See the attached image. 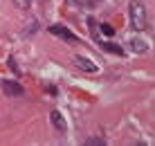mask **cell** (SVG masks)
Returning a JSON list of instances; mask_svg holds the SVG:
<instances>
[{
  "label": "cell",
  "mask_w": 155,
  "mask_h": 146,
  "mask_svg": "<svg viewBox=\"0 0 155 146\" xmlns=\"http://www.w3.org/2000/svg\"><path fill=\"white\" fill-rule=\"evenodd\" d=\"M128 12H130V23L137 32H142L146 27V7H144L142 0H130L128 5Z\"/></svg>",
  "instance_id": "1"
},
{
  "label": "cell",
  "mask_w": 155,
  "mask_h": 146,
  "mask_svg": "<svg viewBox=\"0 0 155 146\" xmlns=\"http://www.w3.org/2000/svg\"><path fill=\"white\" fill-rule=\"evenodd\" d=\"M50 34H54V36H58V38H63L65 43H79V38L72 34L70 29H68L65 25H52V27H50Z\"/></svg>",
  "instance_id": "2"
},
{
  "label": "cell",
  "mask_w": 155,
  "mask_h": 146,
  "mask_svg": "<svg viewBox=\"0 0 155 146\" xmlns=\"http://www.w3.org/2000/svg\"><path fill=\"white\" fill-rule=\"evenodd\" d=\"M74 65L81 70V72H88V74H97L99 72V65L94 61H90V58H85V56H74Z\"/></svg>",
  "instance_id": "3"
},
{
  "label": "cell",
  "mask_w": 155,
  "mask_h": 146,
  "mask_svg": "<svg viewBox=\"0 0 155 146\" xmlns=\"http://www.w3.org/2000/svg\"><path fill=\"white\" fill-rule=\"evenodd\" d=\"M0 85H2L5 95H9V97H20V95H25V88L18 83V81H9V79H5V81H0Z\"/></svg>",
  "instance_id": "4"
},
{
  "label": "cell",
  "mask_w": 155,
  "mask_h": 146,
  "mask_svg": "<svg viewBox=\"0 0 155 146\" xmlns=\"http://www.w3.org/2000/svg\"><path fill=\"white\" fill-rule=\"evenodd\" d=\"M128 50L133 54H146L148 52V43L144 38H130L128 41Z\"/></svg>",
  "instance_id": "5"
},
{
  "label": "cell",
  "mask_w": 155,
  "mask_h": 146,
  "mask_svg": "<svg viewBox=\"0 0 155 146\" xmlns=\"http://www.w3.org/2000/svg\"><path fill=\"white\" fill-rule=\"evenodd\" d=\"M50 121H52V126H54L58 133H65L68 131V124H65V119H63V115L58 110H52L50 112Z\"/></svg>",
  "instance_id": "6"
},
{
  "label": "cell",
  "mask_w": 155,
  "mask_h": 146,
  "mask_svg": "<svg viewBox=\"0 0 155 146\" xmlns=\"http://www.w3.org/2000/svg\"><path fill=\"white\" fill-rule=\"evenodd\" d=\"M104 50H106V52H113V54H117V56H121V54H124V50H121L119 45H115V43H104Z\"/></svg>",
  "instance_id": "7"
},
{
  "label": "cell",
  "mask_w": 155,
  "mask_h": 146,
  "mask_svg": "<svg viewBox=\"0 0 155 146\" xmlns=\"http://www.w3.org/2000/svg\"><path fill=\"white\" fill-rule=\"evenodd\" d=\"M85 144H88V146H104L106 142L101 137H88V139H85Z\"/></svg>",
  "instance_id": "8"
},
{
  "label": "cell",
  "mask_w": 155,
  "mask_h": 146,
  "mask_svg": "<svg viewBox=\"0 0 155 146\" xmlns=\"http://www.w3.org/2000/svg\"><path fill=\"white\" fill-rule=\"evenodd\" d=\"M14 5L18 9H29L31 7V0H14Z\"/></svg>",
  "instance_id": "9"
},
{
  "label": "cell",
  "mask_w": 155,
  "mask_h": 146,
  "mask_svg": "<svg viewBox=\"0 0 155 146\" xmlns=\"http://www.w3.org/2000/svg\"><path fill=\"white\" fill-rule=\"evenodd\" d=\"M99 29H101V34H104V36H113V34H115V29H113V27H110V25H106V23L101 25Z\"/></svg>",
  "instance_id": "10"
},
{
  "label": "cell",
  "mask_w": 155,
  "mask_h": 146,
  "mask_svg": "<svg viewBox=\"0 0 155 146\" xmlns=\"http://www.w3.org/2000/svg\"><path fill=\"white\" fill-rule=\"evenodd\" d=\"M99 0H81V7H97Z\"/></svg>",
  "instance_id": "11"
},
{
  "label": "cell",
  "mask_w": 155,
  "mask_h": 146,
  "mask_svg": "<svg viewBox=\"0 0 155 146\" xmlns=\"http://www.w3.org/2000/svg\"><path fill=\"white\" fill-rule=\"evenodd\" d=\"M68 2H74V5H81V0H68Z\"/></svg>",
  "instance_id": "12"
}]
</instances>
